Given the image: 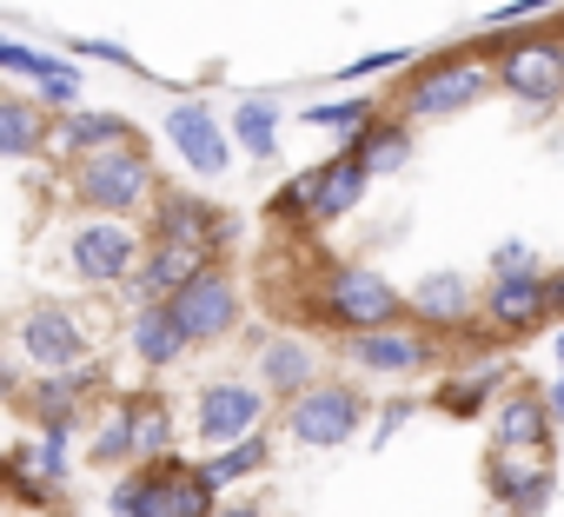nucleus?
<instances>
[{
	"label": "nucleus",
	"mask_w": 564,
	"mask_h": 517,
	"mask_svg": "<svg viewBox=\"0 0 564 517\" xmlns=\"http://www.w3.org/2000/svg\"><path fill=\"white\" fill-rule=\"evenodd\" d=\"M41 87H47V100H74V94H80V74H74V67H61V61L47 54V74H41Z\"/></svg>",
	"instance_id": "obj_31"
},
{
	"label": "nucleus",
	"mask_w": 564,
	"mask_h": 517,
	"mask_svg": "<svg viewBox=\"0 0 564 517\" xmlns=\"http://www.w3.org/2000/svg\"><path fill=\"white\" fill-rule=\"evenodd\" d=\"M551 411H564V378H557V385H551Z\"/></svg>",
	"instance_id": "obj_35"
},
{
	"label": "nucleus",
	"mask_w": 564,
	"mask_h": 517,
	"mask_svg": "<svg viewBox=\"0 0 564 517\" xmlns=\"http://www.w3.org/2000/svg\"><path fill=\"white\" fill-rule=\"evenodd\" d=\"M160 232H166V239H193V245H213V232H219V219H213L206 206H186V199H166V206H160Z\"/></svg>",
	"instance_id": "obj_23"
},
{
	"label": "nucleus",
	"mask_w": 564,
	"mask_h": 517,
	"mask_svg": "<svg viewBox=\"0 0 564 517\" xmlns=\"http://www.w3.org/2000/svg\"><path fill=\"white\" fill-rule=\"evenodd\" d=\"M232 140H239L252 160H272V146H279V113H272V100H246V107L232 113Z\"/></svg>",
	"instance_id": "obj_19"
},
{
	"label": "nucleus",
	"mask_w": 564,
	"mask_h": 517,
	"mask_svg": "<svg viewBox=\"0 0 564 517\" xmlns=\"http://www.w3.org/2000/svg\"><path fill=\"white\" fill-rule=\"evenodd\" d=\"M74 54H87V61H113V67H133V54L113 47V41H74Z\"/></svg>",
	"instance_id": "obj_34"
},
{
	"label": "nucleus",
	"mask_w": 564,
	"mask_h": 517,
	"mask_svg": "<svg viewBox=\"0 0 564 517\" xmlns=\"http://www.w3.org/2000/svg\"><path fill=\"white\" fill-rule=\"evenodd\" d=\"M485 87H491V67H485V61H445V67H432V74L412 87V113H425V120L458 113V107L485 100Z\"/></svg>",
	"instance_id": "obj_6"
},
{
	"label": "nucleus",
	"mask_w": 564,
	"mask_h": 517,
	"mask_svg": "<svg viewBox=\"0 0 564 517\" xmlns=\"http://www.w3.org/2000/svg\"><path fill=\"white\" fill-rule=\"evenodd\" d=\"M166 140L180 146V160L193 166V173H226V133H219V120H213V107H199V100H180L173 113H166Z\"/></svg>",
	"instance_id": "obj_7"
},
{
	"label": "nucleus",
	"mask_w": 564,
	"mask_h": 517,
	"mask_svg": "<svg viewBox=\"0 0 564 517\" xmlns=\"http://www.w3.org/2000/svg\"><path fill=\"white\" fill-rule=\"evenodd\" d=\"M166 477L173 471H153V477H127V484H113V517H166Z\"/></svg>",
	"instance_id": "obj_20"
},
{
	"label": "nucleus",
	"mask_w": 564,
	"mask_h": 517,
	"mask_svg": "<svg viewBox=\"0 0 564 517\" xmlns=\"http://www.w3.org/2000/svg\"><path fill=\"white\" fill-rule=\"evenodd\" d=\"M366 160L359 153H339V160H326L319 173H306L300 186H286L279 193V212H313V219H339V212H352L359 206V193H366Z\"/></svg>",
	"instance_id": "obj_1"
},
{
	"label": "nucleus",
	"mask_w": 564,
	"mask_h": 517,
	"mask_svg": "<svg viewBox=\"0 0 564 517\" xmlns=\"http://www.w3.org/2000/svg\"><path fill=\"white\" fill-rule=\"evenodd\" d=\"M133 451V405H113L107 418H100V438H94V458L100 464H120Z\"/></svg>",
	"instance_id": "obj_27"
},
{
	"label": "nucleus",
	"mask_w": 564,
	"mask_h": 517,
	"mask_svg": "<svg viewBox=\"0 0 564 517\" xmlns=\"http://www.w3.org/2000/svg\"><path fill=\"white\" fill-rule=\"evenodd\" d=\"M359 160H366L372 179H379V173H399V166L412 160V133H399V127H372V133L359 140Z\"/></svg>",
	"instance_id": "obj_21"
},
{
	"label": "nucleus",
	"mask_w": 564,
	"mask_h": 517,
	"mask_svg": "<svg viewBox=\"0 0 564 517\" xmlns=\"http://www.w3.org/2000/svg\"><path fill=\"white\" fill-rule=\"evenodd\" d=\"M259 411H265V398H259L252 385H206V398H199V438L232 444V438L252 431Z\"/></svg>",
	"instance_id": "obj_12"
},
{
	"label": "nucleus",
	"mask_w": 564,
	"mask_h": 517,
	"mask_svg": "<svg viewBox=\"0 0 564 517\" xmlns=\"http://www.w3.org/2000/svg\"><path fill=\"white\" fill-rule=\"evenodd\" d=\"M551 0H511V8H498V14H485L491 28H518V21H531V14H544Z\"/></svg>",
	"instance_id": "obj_33"
},
{
	"label": "nucleus",
	"mask_w": 564,
	"mask_h": 517,
	"mask_svg": "<svg viewBox=\"0 0 564 517\" xmlns=\"http://www.w3.org/2000/svg\"><path fill=\"white\" fill-rule=\"evenodd\" d=\"M213 517H259V510H246V504H239V510H213Z\"/></svg>",
	"instance_id": "obj_36"
},
{
	"label": "nucleus",
	"mask_w": 564,
	"mask_h": 517,
	"mask_svg": "<svg viewBox=\"0 0 564 517\" xmlns=\"http://www.w3.org/2000/svg\"><path fill=\"white\" fill-rule=\"evenodd\" d=\"M491 484H498V497H511L518 510H538L544 491H551L544 444H498V451H491Z\"/></svg>",
	"instance_id": "obj_9"
},
{
	"label": "nucleus",
	"mask_w": 564,
	"mask_h": 517,
	"mask_svg": "<svg viewBox=\"0 0 564 517\" xmlns=\"http://www.w3.org/2000/svg\"><path fill=\"white\" fill-rule=\"evenodd\" d=\"M405 61V47H386V54H366V61H352V67H339L346 80H366V74H386V67H399Z\"/></svg>",
	"instance_id": "obj_32"
},
{
	"label": "nucleus",
	"mask_w": 564,
	"mask_h": 517,
	"mask_svg": "<svg viewBox=\"0 0 564 517\" xmlns=\"http://www.w3.org/2000/svg\"><path fill=\"white\" fill-rule=\"evenodd\" d=\"M127 266H133V226L94 219V226L74 232V273H80V279L113 286V279H127Z\"/></svg>",
	"instance_id": "obj_5"
},
{
	"label": "nucleus",
	"mask_w": 564,
	"mask_h": 517,
	"mask_svg": "<svg viewBox=\"0 0 564 517\" xmlns=\"http://www.w3.org/2000/svg\"><path fill=\"white\" fill-rule=\"evenodd\" d=\"M551 293H557V306H564V279H557V286H551Z\"/></svg>",
	"instance_id": "obj_37"
},
{
	"label": "nucleus",
	"mask_w": 564,
	"mask_h": 517,
	"mask_svg": "<svg viewBox=\"0 0 564 517\" xmlns=\"http://www.w3.org/2000/svg\"><path fill=\"white\" fill-rule=\"evenodd\" d=\"M557 359H564V339H557Z\"/></svg>",
	"instance_id": "obj_38"
},
{
	"label": "nucleus",
	"mask_w": 564,
	"mask_h": 517,
	"mask_svg": "<svg viewBox=\"0 0 564 517\" xmlns=\"http://www.w3.org/2000/svg\"><path fill=\"white\" fill-rule=\"evenodd\" d=\"M557 293L531 273V266H518V273H505L498 286H491V319L505 326V332H524V326H538L544 319V306H551Z\"/></svg>",
	"instance_id": "obj_13"
},
{
	"label": "nucleus",
	"mask_w": 564,
	"mask_h": 517,
	"mask_svg": "<svg viewBox=\"0 0 564 517\" xmlns=\"http://www.w3.org/2000/svg\"><path fill=\"white\" fill-rule=\"evenodd\" d=\"M173 306V319H180V332L186 339H219L226 326H232V286L219 279V273H199L180 299H166Z\"/></svg>",
	"instance_id": "obj_11"
},
{
	"label": "nucleus",
	"mask_w": 564,
	"mask_h": 517,
	"mask_svg": "<svg viewBox=\"0 0 564 517\" xmlns=\"http://www.w3.org/2000/svg\"><path fill=\"white\" fill-rule=\"evenodd\" d=\"M34 140H41V120H34V107L8 100V107H0V146H8V153L21 160V153H34Z\"/></svg>",
	"instance_id": "obj_28"
},
{
	"label": "nucleus",
	"mask_w": 564,
	"mask_h": 517,
	"mask_svg": "<svg viewBox=\"0 0 564 517\" xmlns=\"http://www.w3.org/2000/svg\"><path fill=\"white\" fill-rule=\"evenodd\" d=\"M259 464H265V438L232 444L226 458H213V464H206V477H213V491H219V484H232V477H246V471H259Z\"/></svg>",
	"instance_id": "obj_29"
},
{
	"label": "nucleus",
	"mask_w": 564,
	"mask_h": 517,
	"mask_svg": "<svg viewBox=\"0 0 564 517\" xmlns=\"http://www.w3.org/2000/svg\"><path fill=\"white\" fill-rule=\"evenodd\" d=\"M206 252H213V245H193V239H160V245L147 252L140 293H147V299H166V293L180 299V293H186L199 273H213V266H206Z\"/></svg>",
	"instance_id": "obj_10"
},
{
	"label": "nucleus",
	"mask_w": 564,
	"mask_h": 517,
	"mask_svg": "<svg viewBox=\"0 0 564 517\" xmlns=\"http://www.w3.org/2000/svg\"><path fill=\"white\" fill-rule=\"evenodd\" d=\"M333 319L359 332H386V319H399V293L379 273H333Z\"/></svg>",
	"instance_id": "obj_8"
},
{
	"label": "nucleus",
	"mask_w": 564,
	"mask_h": 517,
	"mask_svg": "<svg viewBox=\"0 0 564 517\" xmlns=\"http://www.w3.org/2000/svg\"><path fill=\"white\" fill-rule=\"evenodd\" d=\"M147 186H153V173H147V160L133 146H113V153H87L80 160V193L94 206H107V212H127L133 199H147Z\"/></svg>",
	"instance_id": "obj_2"
},
{
	"label": "nucleus",
	"mask_w": 564,
	"mask_h": 517,
	"mask_svg": "<svg viewBox=\"0 0 564 517\" xmlns=\"http://www.w3.org/2000/svg\"><path fill=\"white\" fill-rule=\"evenodd\" d=\"M61 140H67V146H107V153H113V146H133V127H127L120 113H87V120H74Z\"/></svg>",
	"instance_id": "obj_24"
},
{
	"label": "nucleus",
	"mask_w": 564,
	"mask_h": 517,
	"mask_svg": "<svg viewBox=\"0 0 564 517\" xmlns=\"http://www.w3.org/2000/svg\"><path fill=\"white\" fill-rule=\"evenodd\" d=\"M352 352L372 365V372H412V365H425V339L419 332H359L352 339Z\"/></svg>",
	"instance_id": "obj_16"
},
{
	"label": "nucleus",
	"mask_w": 564,
	"mask_h": 517,
	"mask_svg": "<svg viewBox=\"0 0 564 517\" xmlns=\"http://www.w3.org/2000/svg\"><path fill=\"white\" fill-rule=\"evenodd\" d=\"M498 80H505L518 100H531V107H551V100H564V47L524 41V47H511V54L498 61Z\"/></svg>",
	"instance_id": "obj_4"
},
{
	"label": "nucleus",
	"mask_w": 564,
	"mask_h": 517,
	"mask_svg": "<svg viewBox=\"0 0 564 517\" xmlns=\"http://www.w3.org/2000/svg\"><path fill=\"white\" fill-rule=\"evenodd\" d=\"M259 365H265V385L272 392H313V352L293 345V339H272Z\"/></svg>",
	"instance_id": "obj_18"
},
{
	"label": "nucleus",
	"mask_w": 564,
	"mask_h": 517,
	"mask_svg": "<svg viewBox=\"0 0 564 517\" xmlns=\"http://www.w3.org/2000/svg\"><path fill=\"white\" fill-rule=\"evenodd\" d=\"M21 352H34L47 372H61V365L80 359V332H74V319H67L61 306H34V312L21 319Z\"/></svg>",
	"instance_id": "obj_14"
},
{
	"label": "nucleus",
	"mask_w": 564,
	"mask_h": 517,
	"mask_svg": "<svg viewBox=\"0 0 564 517\" xmlns=\"http://www.w3.org/2000/svg\"><path fill=\"white\" fill-rule=\"evenodd\" d=\"M544 425H551V398L518 392V398H505V411H498V444H544Z\"/></svg>",
	"instance_id": "obj_17"
},
{
	"label": "nucleus",
	"mask_w": 564,
	"mask_h": 517,
	"mask_svg": "<svg viewBox=\"0 0 564 517\" xmlns=\"http://www.w3.org/2000/svg\"><path fill=\"white\" fill-rule=\"evenodd\" d=\"M425 319H458L465 312V279H452V273H438V279H425L419 286V299H412Z\"/></svg>",
	"instance_id": "obj_26"
},
{
	"label": "nucleus",
	"mask_w": 564,
	"mask_h": 517,
	"mask_svg": "<svg viewBox=\"0 0 564 517\" xmlns=\"http://www.w3.org/2000/svg\"><path fill=\"white\" fill-rule=\"evenodd\" d=\"M166 444H173V418H166V405H160V398H133V451L153 458V451H166Z\"/></svg>",
	"instance_id": "obj_25"
},
{
	"label": "nucleus",
	"mask_w": 564,
	"mask_h": 517,
	"mask_svg": "<svg viewBox=\"0 0 564 517\" xmlns=\"http://www.w3.org/2000/svg\"><path fill=\"white\" fill-rule=\"evenodd\" d=\"M193 339L180 332V319H173V306H147L140 319H133V352L147 359V365H173L180 352H186Z\"/></svg>",
	"instance_id": "obj_15"
},
{
	"label": "nucleus",
	"mask_w": 564,
	"mask_h": 517,
	"mask_svg": "<svg viewBox=\"0 0 564 517\" xmlns=\"http://www.w3.org/2000/svg\"><path fill=\"white\" fill-rule=\"evenodd\" d=\"M359 431V398L346 385H313L293 398V438L306 444H346Z\"/></svg>",
	"instance_id": "obj_3"
},
{
	"label": "nucleus",
	"mask_w": 564,
	"mask_h": 517,
	"mask_svg": "<svg viewBox=\"0 0 564 517\" xmlns=\"http://www.w3.org/2000/svg\"><path fill=\"white\" fill-rule=\"evenodd\" d=\"M372 113H366V100H333V107H313L306 113V127H333V133H359Z\"/></svg>",
	"instance_id": "obj_30"
},
{
	"label": "nucleus",
	"mask_w": 564,
	"mask_h": 517,
	"mask_svg": "<svg viewBox=\"0 0 564 517\" xmlns=\"http://www.w3.org/2000/svg\"><path fill=\"white\" fill-rule=\"evenodd\" d=\"M166 517H213V477L206 471H173L166 477Z\"/></svg>",
	"instance_id": "obj_22"
}]
</instances>
